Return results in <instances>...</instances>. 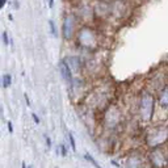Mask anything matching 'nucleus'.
I'll return each mask as SVG.
<instances>
[{
  "label": "nucleus",
  "mask_w": 168,
  "mask_h": 168,
  "mask_svg": "<svg viewBox=\"0 0 168 168\" xmlns=\"http://www.w3.org/2000/svg\"><path fill=\"white\" fill-rule=\"evenodd\" d=\"M113 88L110 84L102 83L97 84L92 88L90 92H87L86 97L83 99L84 108H87L91 112L104 110L109 104L113 102Z\"/></svg>",
  "instance_id": "f257e3e1"
},
{
  "label": "nucleus",
  "mask_w": 168,
  "mask_h": 168,
  "mask_svg": "<svg viewBox=\"0 0 168 168\" xmlns=\"http://www.w3.org/2000/svg\"><path fill=\"white\" fill-rule=\"evenodd\" d=\"M137 112L138 118L142 124H150L154 114H155L156 108V93H154L148 88L144 87L141 90L138 95V102H137Z\"/></svg>",
  "instance_id": "f03ea898"
},
{
  "label": "nucleus",
  "mask_w": 168,
  "mask_h": 168,
  "mask_svg": "<svg viewBox=\"0 0 168 168\" xmlns=\"http://www.w3.org/2000/svg\"><path fill=\"white\" fill-rule=\"evenodd\" d=\"M75 45L86 53H95L100 48V36L91 25H83L79 28L75 37Z\"/></svg>",
  "instance_id": "7ed1b4c3"
},
{
  "label": "nucleus",
  "mask_w": 168,
  "mask_h": 168,
  "mask_svg": "<svg viewBox=\"0 0 168 168\" xmlns=\"http://www.w3.org/2000/svg\"><path fill=\"white\" fill-rule=\"evenodd\" d=\"M101 125L108 132H116L124 124V113L120 109V106L114 102L109 104L101 112Z\"/></svg>",
  "instance_id": "20e7f679"
},
{
  "label": "nucleus",
  "mask_w": 168,
  "mask_h": 168,
  "mask_svg": "<svg viewBox=\"0 0 168 168\" xmlns=\"http://www.w3.org/2000/svg\"><path fill=\"white\" fill-rule=\"evenodd\" d=\"M144 144L147 148L162 147L168 144V125H155L150 126L144 133Z\"/></svg>",
  "instance_id": "39448f33"
},
{
  "label": "nucleus",
  "mask_w": 168,
  "mask_h": 168,
  "mask_svg": "<svg viewBox=\"0 0 168 168\" xmlns=\"http://www.w3.org/2000/svg\"><path fill=\"white\" fill-rule=\"evenodd\" d=\"M79 18L75 12H66L62 18V37L66 42L75 41L79 30Z\"/></svg>",
  "instance_id": "423d86ee"
},
{
  "label": "nucleus",
  "mask_w": 168,
  "mask_h": 168,
  "mask_svg": "<svg viewBox=\"0 0 168 168\" xmlns=\"http://www.w3.org/2000/svg\"><path fill=\"white\" fill-rule=\"evenodd\" d=\"M146 156H147V164L151 168H168V148H167V146L148 148Z\"/></svg>",
  "instance_id": "0eeeda50"
},
{
  "label": "nucleus",
  "mask_w": 168,
  "mask_h": 168,
  "mask_svg": "<svg viewBox=\"0 0 168 168\" xmlns=\"http://www.w3.org/2000/svg\"><path fill=\"white\" fill-rule=\"evenodd\" d=\"M168 84V66H160L156 68V71L150 74V76L147 79L146 88H148L154 93L159 92L163 87H166Z\"/></svg>",
  "instance_id": "6e6552de"
},
{
  "label": "nucleus",
  "mask_w": 168,
  "mask_h": 168,
  "mask_svg": "<svg viewBox=\"0 0 168 168\" xmlns=\"http://www.w3.org/2000/svg\"><path fill=\"white\" fill-rule=\"evenodd\" d=\"M74 12L76 13L79 21L83 22L84 25H91L92 22H95V20H96L92 3L78 2V4L75 6V11H74Z\"/></svg>",
  "instance_id": "1a4fd4ad"
},
{
  "label": "nucleus",
  "mask_w": 168,
  "mask_h": 168,
  "mask_svg": "<svg viewBox=\"0 0 168 168\" xmlns=\"http://www.w3.org/2000/svg\"><path fill=\"white\" fill-rule=\"evenodd\" d=\"M132 7H130V0H112V17L118 21H122L128 18Z\"/></svg>",
  "instance_id": "9d476101"
},
{
  "label": "nucleus",
  "mask_w": 168,
  "mask_h": 168,
  "mask_svg": "<svg viewBox=\"0 0 168 168\" xmlns=\"http://www.w3.org/2000/svg\"><path fill=\"white\" fill-rule=\"evenodd\" d=\"M95 17L99 21H105L112 17V2H100V0H93L92 2Z\"/></svg>",
  "instance_id": "9b49d317"
},
{
  "label": "nucleus",
  "mask_w": 168,
  "mask_h": 168,
  "mask_svg": "<svg viewBox=\"0 0 168 168\" xmlns=\"http://www.w3.org/2000/svg\"><path fill=\"white\" fill-rule=\"evenodd\" d=\"M125 166L126 168H143L147 166V156L142 151L134 150L126 155Z\"/></svg>",
  "instance_id": "f8f14e48"
},
{
  "label": "nucleus",
  "mask_w": 168,
  "mask_h": 168,
  "mask_svg": "<svg viewBox=\"0 0 168 168\" xmlns=\"http://www.w3.org/2000/svg\"><path fill=\"white\" fill-rule=\"evenodd\" d=\"M74 76H82L84 72V60L79 55H66L63 58Z\"/></svg>",
  "instance_id": "ddd939ff"
},
{
  "label": "nucleus",
  "mask_w": 168,
  "mask_h": 168,
  "mask_svg": "<svg viewBox=\"0 0 168 168\" xmlns=\"http://www.w3.org/2000/svg\"><path fill=\"white\" fill-rule=\"evenodd\" d=\"M156 105L162 110L168 112V84L163 87L159 92H156Z\"/></svg>",
  "instance_id": "4468645a"
},
{
  "label": "nucleus",
  "mask_w": 168,
  "mask_h": 168,
  "mask_svg": "<svg viewBox=\"0 0 168 168\" xmlns=\"http://www.w3.org/2000/svg\"><path fill=\"white\" fill-rule=\"evenodd\" d=\"M59 72H60V76H62V79L64 82H66L67 84V87L70 88L72 86V82H74V74L71 72V70L68 68V66L66 64V62L62 59L60 60V63H59Z\"/></svg>",
  "instance_id": "2eb2a0df"
},
{
  "label": "nucleus",
  "mask_w": 168,
  "mask_h": 168,
  "mask_svg": "<svg viewBox=\"0 0 168 168\" xmlns=\"http://www.w3.org/2000/svg\"><path fill=\"white\" fill-rule=\"evenodd\" d=\"M11 83H12V76L9 75V74H4L3 75V87L8 88L9 86H11Z\"/></svg>",
  "instance_id": "dca6fc26"
},
{
  "label": "nucleus",
  "mask_w": 168,
  "mask_h": 168,
  "mask_svg": "<svg viewBox=\"0 0 168 168\" xmlns=\"http://www.w3.org/2000/svg\"><path fill=\"white\" fill-rule=\"evenodd\" d=\"M84 159H86V160H88V162H90L92 166H95L96 168H102V167H101V166L99 164V163H97V162H96V160L93 159V158H92L91 155H90V154H87V152L84 154Z\"/></svg>",
  "instance_id": "f3484780"
},
{
  "label": "nucleus",
  "mask_w": 168,
  "mask_h": 168,
  "mask_svg": "<svg viewBox=\"0 0 168 168\" xmlns=\"http://www.w3.org/2000/svg\"><path fill=\"white\" fill-rule=\"evenodd\" d=\"M68 139H70V143H71V148L75 151L76 150V144H75V139H74L72 133H68Z\"/></svg>",
  "instance_id": "a211bd4d"
},
{
  "label": "nucleus",
  "mask_w": 168,
  "mask_h": 168,
  "mask_svg": "<svg viewBox=\"0 0 168 168\" xmlns=\"http://www.w3.org/2000/svg\"><path fill=\"white\" fill-rule=\"evenodd\" d=\"M49 25H50V32H51V34H53V36H57V28H55L54 21L50 20V21H49Z\"/></svg>",
  "instance_id": "6ab92c4d"
},
{
  "label": "nucleus",
  "mask_w": 168,
  "mask_h": 168,
  "mask_svg": "<svg viewBox=\"0 0 168 168\" xmlns=\"http://www.w3.org/2000/svg\"><path fill=\"white\" fill-rule=\"evenodd\" d=\"M59 150H60V155H62V156H66V155H67V148H66V146H64V144H60V146H59Z\"/></svg>",
  "instance_id": "aec40b11"
},
{
  "label": "nucleus",
  "mask_w": 168,
  "mask_h": 168,
  "mask_svg": "<svg viewBox=\"0 0 168 168\" xmlns=\"http://www.w3.org/2000/svg\"><path fill=\"white\" fill-rule=\"evenodd\" d=\"M3 41H4V44H6V45L9 44V40H8V34H7V32H4V33H3Z\"/></svg>",
  "instance_id": "412c9836"
},
{
  "label": "nucleus",
  "mask_w": 168,
  "mask_h": 168,
  "mask_svg": "<svg viewBox=\"0 0 168 168\" xmlns=\"http://www.w3.org/2000/svg\"><path fill=\"white\" fill-rule=\"evenodd\" d=\"M32 117H33V120H34V122H36V124H40V120H38V117H37V114H36V113L32 114Z\"/></svg>",
  "instance_id": "4be33fe9"
},
{
  "label": "nucleus",
  "mask_w": 168,
  "mask_h": 168,
  "mask_svg": "<svg viewBox=\"0 0 168 168\" xmlns=\"http://www.w3.org/2000/svg\"><path fill=\"white\" fill-rule=\"evenodd\" d=\"M8 130H9V133L13 132V128H12V124L11 122H8Z\"/></svg>",
  "instance_id": "5701e85b"
},
{
  "label": "nucleus",
  "mask_w": 168,
  "mask_h": 168,
  "mask_svg": "<svg viewBox=\"0 0 168 168\" xmlns=\"http://www.w3.org/2000/svg\"><path fill=\"white\" fill-rule=\"evenodd\" d=\"M112 164L116 166V167H120V166H118V163H117V162H114V160H112Z\"/></svg>",
  "instance_id": "b1692460"
},
{
  "label": "nucleus",
  "mask_w": 168,
  "mask_h": 168,
  "mask_svg": "<svg viewBox=\"0 0 168 168\" xmlns=\"http://www.w3.org/2000/svg\"><path fill=\"white\" fill-rule=\"evenodd\" d=\"M46 142H48V146H50V138L46 137Z\"/></svg>",
  "instance_id": "393cba45"
},
{
  "label": "nucleus",
  "mask_w": 168,
  "mask_h": 168,
  "mask_svg": "<svg viewBox=\"0 0 168 168\" xmlns=\"http://www.w3.org/2000/svg\"><path fill=\"white\" fill-rule=\"evenodd\" d=\"M53 4H54V0H50V4H49V6H50V8L53 7Z\"/></svg>",
  "instance_id": "a878e982"
},
{
  "label": "nucleus",
  "mask_w": 168,
  "mask_h": 168,
  "mask_svg": "<svg viewBox=\"0 0 168 168\" xmlns=\"http://www.w3.org/2000/svg\"><path fill=\"white\" fill-rule=\"evenodd\" d=\"M93 2V0H92ZM100 2H112V0H100Z\"/></svg>",
  "instance_id": "bb28decb"
},
{
  "label": "nucleus",
  "mask_w": 168,
  "mask_h": 168,
  "mask_svg": "<svg viewBox=\"0 0 168 168\" xmlns=\"http://www.w3.org/2000/svg\"><path fill=\"white\" fill-rule=\"evenodd\" d=\"M143 168H151V167H150V166H144Z\"/></svg>",
  "instance_id": "cd10ccee"
},
{
  "label": "nucleus",
  "mask_w": 168,
  "mask_h": 168,
  "mask_svg": "<svg viewBox=\"0 0 168 168\" xmlns=\"http://www.w3.org/2000/svg\"><path fill=\"white\" fill-rule=\"evenodd\" d=\"M28 168H32V167H28Z\"/></svg>",
  "instance_id": "c85d7f7f"
}]
</instances>
